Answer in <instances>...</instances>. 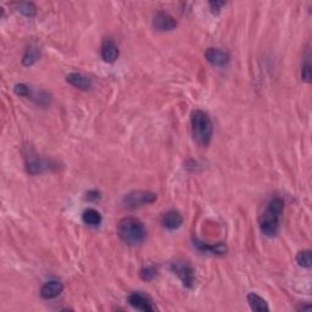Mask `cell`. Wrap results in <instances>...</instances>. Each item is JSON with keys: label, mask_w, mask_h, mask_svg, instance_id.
I'll return each instance as SVG.
<instances>
[{"label": "cell", "mask_w": 312, "mask_h": 312, "mask_svg": "<svg viewBox=\"0 0 312 312\" xmlns=\"http://www.w3.org/2000/svg\"><path fill=\"white\" fill-rule=\"evenodd\" d=\"M283 211H284V201L280 198H273L268 202L266 210L258 217V227L262 234L267 237L277 236Z\"/></svg>", "instance_id": "cell-1"}, {"label": "cell", "mask_w": 312, "mask_h": 312, "mask_svg": "<svg viewBox=\"0 0 312 312\" xmlns=\"http://www.w3.org/2000/svg\"><path fill=\"white\" fill-rule=\"evenodd\" d=\"M190 124H192V134L195 142L202 146L210 144L214 134V124L209 114L202 110L193 111Z\"/></svg>", "instance_id": "cell-2"}, {"label": "cell", "mask_w": 312, "mask_h": 312, "mask_svg": "<svg viewBox=\"0 0 312 312\" xmlns=\"http://www.w3.org/2000/svg\"><path fill=\"white\" fill-rule=\"evenodd\" d=\"M118 237L131 245L140 244L146 238L144 224L136 217H124L117 224Z\"/></svg>", "instance_id": "cell-3"}, {"label": "cell", "mask_w": 312, "mask_h": 312, "mask_svg": "<svg viewBox=\"0 0 312 312\" xmlns=\"http://www.w3.org/2000/svg\"><path fill=\"white\" fill-rule=\"evenodd\" d=\"M171 271L176 274L187 288H194L195 271L192 265L186 260H176L171 264Z\"/></svg>", "instance_id": "cell-4"}, {"label": "cell", "mask_w": 312, "mask_h": 312, "mask_svg": "<svg viewBox=\"0 0 312 312\" xmlns=\"http://www.w3.org/2000/svg\"><path fill=\"white\" fill-rule=\"evenodd\" d=\"M156 199H158V196H156L155 193L148 192V190H134V192H131L124 195L122 202L127 209L134 210V209L152 204V202L156 201Z\"/></svg>", "instance_id": "cell-5"}, {"label": "cell", "mask_w": 312, "mask_h": 312, "mask_svg": "<svg viewBox=\"0 0 312 312\" xmlns=\"http://www.w3.org/2000/svg\"><path fill=\"white\" fill-rule=\"evenodd\" d=\"M26 165H27V171L31 174L42 173L51 167L50 161H46L44 159L39 158V156L34 154L33 151H30L26 156Z\"/></svg>", "instance_id": "cell-6"}, {"label": "cell", "mask_w": 312, "mask_h": 312, "mask_svg": "<svg viewBox=\"0 0 312 312\" xmlns=\"http://www.w3.org/2000/svg\"><path fill=\"white\" fill-rule=\"evenodd\" d=\"M152 24L158 31L165 32V31H172L177 27V20L174 18L172 15H170L168 12L165 11H159L156 12L152 20Z\"/></svg>", "instance_id": "cell-7"}, {"label": "cell", "mask_w": 312, "mask_h": 312, "mask_svg": "<svg viewBox=\"0 0 312 312\" xmlns=\"http://www.w3.org/2000/svg\"><path fill=\"white\" fill-rule=\"evenodd\" d=\"M128 302L131 306L137 308V310L144 312L155 311V307L152 306L150 299L146 295L142 294V293H132V294L128 296Z\"/></svg>", "instance_id": "cell-8"}, {"label": "cell", "mask_w": 312, "mask_h": 312, "mask_svg": "<svg viewBox=\"0 0 312 312\" xmlns=\"http://www.w3.org/2000/svg\"><path fill=\"white\" fill-rule=\"evenodd\" d=\"M205 56H206L207 61L210 62L211 65H214V66H217V67L226 66V65L229 62L228 53L224 50H221V49H218V48L207 49V51L205 53Z\"/></svg>", "instance_id": "cell-9"}, {"label": "cell", "mask_w": 312, "mask_h": 312, "mask_svg": "<svg viewBox=\"0 0 312 312\" xmlns=\"http://www.w3.org/2000/svg\"><path fill=\"white\" fill-rule=\"evenodd\" d=\"M67 82L72 84L73 87H76L78 89L82 90H89L93 88V81L92 78L86 76V74L80 73V72H72L66 77Z\"/></svg>", "instance_id": "cell-10"}, {"label": "cell", "mask_w": 312, "mask_h": 312, "mask_svg": "<svg viewBox=\"0 0 312 312\" xmlns=\"http://www.w3.org/2000/svg\"><path fill=\"white\" fill-rule=\"evenodd\" d=\"M64 290V285L59 280H50V282H46L45 284H43L42 289H40V295L42 298L46 299H54L56 296H59Z\"/></svg>", "instance_id": "cell-11"}, {"label": "cell", "mask_w": 312, "mask_h": 312, "mask_svg": "<svg viewBox=\"0 0 312 312\" xmlns=\"http://www.w3.org/2000/svg\"><path fill=\"white\" fill-rule=\"evenodd\" d=\"M120 51L117 45L111 39H105L101 45V58L106 62H115L117 60Z\"/></svg>", "instance_id": "cell-12"}, {"label": "cell", "mask_w": 312, "mask_h": 312, "mask_svg": "<svg viewBox=\"0 0 312 312\" xmlns=\"http://www.w3.org/2000/svg\"><path fill=\"white\" fill-rule=\"evenodd\" d=\"M182 223H183L182 215L176 210H171L166 212L164 218H162V224H164V227H166V228L170 230L179 228V227L182 226Z\"/></svg>", "instance_id": "cell-13"}, {"label": "cell", "mask_w": 312, "mask_h": 312, "mask_svg": "<svg viewBox=\"0 0 312 312\" xmlns=\"http://www.w3.org/2000/svg\"><path fill=\"white\" fill-rule=\"evenodd\" d=\"M195 246L199 249L200 251L209 252V254H215V255H223L226 254L227 250V245L223 244V243H218V244H206V243H202L200 240L195 239L194 240Z\"/></svg>", "instance_id": "cell-14"}, {"label": "cell", "mask_w": 312, "mask_h": 312, "mask_svg": "<svg viewBox=\"0 0 312 312\" xmlns=\"http://www.w3.org/2000/svg\"><path fill=\"white\" fill-rule=\"evenodd\" d=\"M40 58V49L36 44H31L24 51L22 58V64L24 66H32L39 60Z\"/></svg>", "instance_id": "cell-15"}, {"label": "cell", "mask_w": 312, "mask_h": 312, "mask_svg": "<svg viewBox=\"0 0 312 312\" xmlns=\"http://www.w3.org/2000/svg\"><path fill=\"white\" fill-rule=\"evenodd\" d=\"M248 302L254 311L267 312L268 310H270V307H268V305H267V301L265 300L264 298H261L260 295L255 294V293H250V294H248Z\"/></svg>", "instance_id": "cell-16"}, {"label": "cell", "mask_w": 312, "mask_h": 312, "mask_svg": "<svg viewBox=\"0 0 312 312\" xmlns=\"http://www.w3.org/2000/svg\"><path fill=\"white\" fill-rule=\"evenodd\" d=\"M82 220H83V222L86 224H88V226L98 227L99 224L101 223L102 218H101L100 212L96 211L95 209H87V210L83 212Z\"/></svg>", "instance_id": "cell-17"}, {"label": "cell", "mask_w": 312, "mask_h": 312, "mask_svg": "<svg viewBox=\"0 0 312 312\" xmlns=\"http://www.w3.org/2000/svg\"><path fill=\"white\" fill-rule=\"evenodd\" d=\"M16 10L26 17H34L37 14V8L33 3H16Z\"/></svg>", "instance_id": "cell-18"}, {"label": "cell", "mask_w": 312, "mask_h": 312, "mask_svg": "<svg viewBox=\"0 0 312 312\" xmlns=\"http://www.w3.org/2000/svg\"><path fill=\"white\" fill-rule=\"evenodd\" d=\"M311 54L310 50H307L306 56H305L304 59V64H302L301 66V78L302 81H305V82L310 83L311 82Z\"/></svg>", "instance_id": "cell-19"}, {"label": "cell", "mask_w": 312, "mask_h": 312, "mask_svg": "<svg viewBox=\"0 0 312 312\" xmlns=\"http://www.w3.org/2000/svg\"><path fill=\"white\" fill-rule=\"evenodd\" d=\"M296 262L299 264V266L304 268H310L311 267V251L310 250H302L298 252L296 255Z\"/></svg>", "instance_id": "cell-20"}, {"label": "cell", "mask_w": 312, "mask_h": 312, "mask_svg": "<svg viewBox=\"0 0 312 312\" xmlns=\"http://www.w3.org/2000/svg\"><path fill=\"white\" fill-rule=\"evenodd\" d=\"M156 273H158V271H156L155 266H148L140 271V277L144 280H151L156 277Z\"/></svg>", "instance_id": "cell-21"}, {"label": "cell", "mask_w": 312, "mask_h": 312, "mask_svg": "<svg viewBox=\"0 0 312 312\" xmlns=\"http://www.w3.org/2000/svg\"><path fill=\"white\" fill-rule=\"evenodd\" d=\"M14 90H15V93H16L17 95L27 96V98H28V96H30V93H31L30 87L26 86V84H23V83L16 84V86H15Z\"/></svg>", "instance_id": "cell-22"}, {"label": "cell", "mask_w": 312, "mask_h": 312, "mask_svg": "<svg viewBox=\"0 0 312 312\" xmlns=\"http://www.w3.org/2000/svg\"><path fill=\"white\" fill-rule=\"evenodd\" d=\"M224 4H226V3H223V2H210V3H209V5H210L212 12H216V14H217V12L221 11V9H222V6H224Z\"/></svg>", "instance_id": "cell-23"}, {"label": "cell", "mask_w": 312, "mask_h": 312, "mask_svg": "<svg viewBox=\"0 0 312 312\" xmlns=\"http://www.w3.org/2000/svg\"><path fill=\"white\" fill-rule=\"evenodd\" d=\"M100 198V193L98 190H90V192L87 193V199L90 201H98Z\"/></svg>", "instance_id": "cell-24"}]
</instances>
